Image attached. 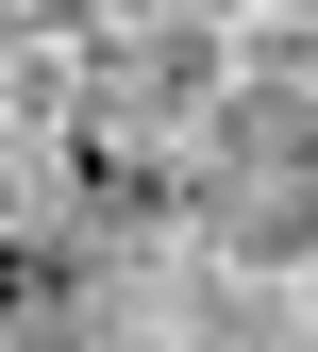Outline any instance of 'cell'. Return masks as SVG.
<instances>
[]
</instances>
